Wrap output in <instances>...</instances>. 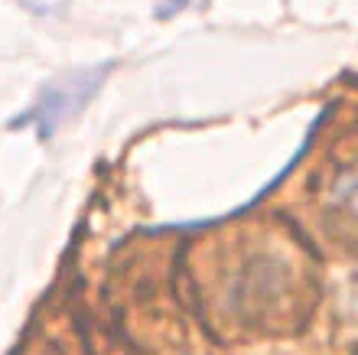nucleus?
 Listing matches in <instances>:
<instances>
[{
    "label": "nucleus",
    "mask_w": 358,
    "mask_h": 355,
    "mask_svg": "<svg viewBox=\"0 0 358 355\" xmlns=\"http://www.w3.org/2000/svg\"><path fill=\"white\" fill-rule=\"evenodd\" d=\"M114 62H104V66H92V69H76V72H66L56 82L43 85L36 104L29 108L27 114H20L10 121V127H36L39 141H49L52 134L69 121L76 118L88 102H92L98 88L104 85V78L111 75Z\"/></svg>",
    "instance_id": "f257e3e1"
},
{
    "label": "nucleus",
    "mask_w": 358,
    "mask_h": 355,
    "mask_svg": "<svg viewBox=\"0 0 358 355\" xmlns=\"http://www.w3.org/2000/svg\"><path fill=\"white\" fill-rule=\"evenodd\" d=\"M27 10H33V13H39V17H56V13H62L66 10L69 0H20Z\"/></svg>",
    "instance_id": "f03ea898"
},
{
    "label": "nucleus",
    "mask_w": 358,
    "mask_h": 355,
    "mask_svg": "<svg viewBox=\"0 0 358 355\" xmlns=\"http://www.w3.org/2000/svg\"><path fill=\"white\" fill-rule=\"evenodd\" d=\"M189 0H160V17H170V13H176V10H182Z\"/></svg>",
    "instance_id": "7ed1b4c3"
}]
</instances>
